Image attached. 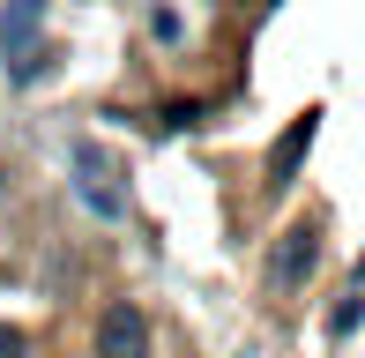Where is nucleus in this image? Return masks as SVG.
<instances>
[{"mask_svg":"<svg viewBox=\"0 0 365 358\" xmlns=\"http://www.w3.org/2000/svg\"><path fill=\"white\" fill-rule=\"evenodd\" d=\"M0 53H8L15 83H38L45 75V0H8V15H0Z\"/></svg>","mask_w":365,"mask_h":358,"instance_id":"obj_1","label":"nucleus"},{"mask_svg":"<svg viewBox=\"0 0 365 358\" xmlns=\"http://www.w3.org/2000/svg\"><path fill=\"white\" fill-rule=\"evenodd\" d=\"M321 269V224L313 217H298V224H284L276 232V247H269V291H306V276Z\"/></svg>","mask_w":365,"mask_h":358,"instance_id":"obj_2","label":"nucleus"},{"mask_svg":"<svg viewBox=\"0 0 365 358\" xmlns=\"http://www.w3.org/2000/svg\"><path fill=\"white\" fill-rule=\"evenodd\" d=\"M68 157H75V172H82V179H75V187H82V202H90L97 217H120V209H127V194L112 187V179H120V157H112L105 142H90V135H82Z\"/></svg>","mask_w":365,"mask_h":358,"instance_id":"obj_3","label":"nucleus"},{"mask_svg":"<svg viewBox=\"0 0 365 358\" xmlns=\"http://www.w3.org/2000/svg\"><path fill=\"white\" fill-rule=\"evenodd\" d=\"M97 358H149V314L135 299L105 306V321H97Z\"/></svg>","mask_w":365,"mask_h":358,"instance_id":"obj_4","label":"nucleus"},{"mask_svg":"<svg viewBox=\"0 0 365 358\" xmlns=\"http://www.w3.org/2000/svg\"><path fill=\"white\" fill-rule=\"evenodd\" d=\"M313 127H321V112H306V120H291L284 135H276V150H269V187H291L298 157L313 150Z\"/></svg>","mask_w":365,"mask_h":358,"instance_id":"obj_5","label":"nucleus"},{"mask_svg":"<svg viewBox=\"0 0 365 358\" xmlns=\"http://www.w3.org/2000/svg\"><path fill=\"white\" fill-rule=\"evenodd\" d=\"M358 299H365V284H358V291H351V299H343V306H336V314H328V336H351V329H358Z\"/></svg>","mask_w":365,"mask_h":358,"instance_id":"obj_6","label":"nucleus"},{"mask_svg":"<svg viewBox=\"0 0 365 358\" xmlns=\"http://www.w3.org/2000/svg\"><path fill=\"white\" fill-rule=\"evenodd\" d=\"M0 358H23V329H8V321H0Z\"/></svg>","mask_w":365,"mask_h":358,"instance_id":"obj_7","label":"nucleus"},{"mask_svg":"<svg viewBox=\"0 0 365 358\" xmlns=\"http://www.w3.org/2000/svg\"><path fill=\"white\" fill-rule=\"evenodd\" d=\"M358 284H365V262H358Z\"/></svg>","mask_w":365,"mask_h":358,"instance_id":"obj_8","label":"nucleus"},{"mask_svg":"<svg viewBox=\"0 0 365 358\" xmlns=\"http://www.w3.org/2000/svg\"><path fill=\"white\" fill-rule=\"evenodd\" d=\"M0 187H8V172H0Z\"/></svg>","mask_w":365,"mask_h":358,"instance_id":"obj_9","label":"nucleus"}]
</instances>
